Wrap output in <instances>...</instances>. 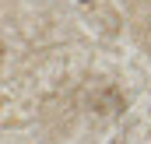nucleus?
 Wrapping results in <instances>:
<instances>
[{
    "mask_svg": "<svg viewBox=\"0 0 151 144\" xmlns=\"http://www.w3.org/2000/svg\"><path fill=\"white\" fill-rule=\"evenodd\" d=\"M81 4H88V0H81Z\"/></svg>",
    "mask_w": 151,
    "mask_h": 144,
    "instance_id": "obj_1",
    "label": "nucleus"
},
{
    "mask_svg": "<svg viewBox=\"0 0 151 144\" xmlns=\"http://www.w3.org/2000/svg\"><path fill=\"white\" fill-rule=\"evenodd\" d=\"M0 56H4V49H0Z\"/></svg>",
    "mask_w": 151,
    "mask_h": 144,
    "instance_id": "obj_2",
    "label": "nucleus"
}]
</instances>
